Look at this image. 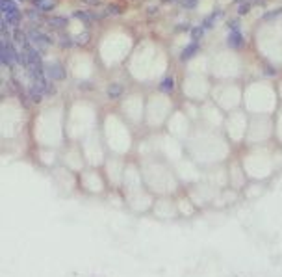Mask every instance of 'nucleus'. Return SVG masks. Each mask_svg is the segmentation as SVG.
Wrapping results in <instances>:
<instances>
[{
	"instance_id": "f257e3e1",
	"label": "nucleus",
	"mask_w": 282,
	"mask_h": 277,
	"mask_svg": "<svg viewBox=\"0 0 282 277\" xmlns=\"http://www.w3.org/2000/svg\"><path fill=\"white\" fill-rule=\"evenodd\" d=\"M45 73H47V77L52 80H64L65 79V69L60 62H50V64H47L45 65Z\"/></svg>"
},
{
	"instance_id": "f03ea898",
	"label": "nucleus",
	"mask_w": 282,
	"mask_h": 277,
	"mask_svg": "<svg viewBox=\"0 0 282 277\" xmlns=\"http://www.w3.org/2000/svg\"><path fill=\"white\" fill-rule=\"evenodd\" d=\"M28 39H30V41L37 43V45L41 47V50H43V47H45V45H47V47H49V45H52V39H50L47 34H43L41 30H37V28L30 30V32H28Z\"/></svg>"
},
{
	"instance_id": "7ed1b4c3",
	"label": "nucleus",
	"mask_w": 282,
	"mask_h": 277,
	"mask_svg": "<svg viewBox=\"0 0 282 277\" xmlns=\"http://www.w3.org/2000/svg\"><path fill=\"white\" fill-rule=\"evenodd\" d=\"M243 34H241L240 30H232L230 34H228V45L232 47V49H241L243 47Z\"/></svg>"
},
{
	"instance_id": "20e7f679",
	"label": "nucleus",
	"mask_w": 282,
	"mask_h": 277,
	"mask_svg": "<svg viewBox=\"0 0 282 277\" xmlns=\"http://www.w3.org/2000/svg\"><path fill=\"white\" fill-rule=\"evenodd\" d=\"M0 11L4 15L15 13V11H19V6L15 0H0Z\"/></svg>"
},
{
	"instance_id": "39448f33",
	"label": "nucleus",
	"mask_w": 282,
	"mask_h": 277,
	"mask_svg": "<svg viewBox=\"0 0 282 277\" xmlns=\"http://www.w3.org/2000/svg\"><path fill=\"white\" fill-rule=\"evenodd\" d=\"M34 6L35 9H39L41 13H45V11L54 9V7H56V2H54V0H34Z\"/></svg>"
},
{
	"instance_id": "423d86ee",
	"label": "nucleus",
	"mask_w": 282,
	"mask_h": 277,
	"mask_svg": "<svg viewBox=\"0 0 282 277\" xmlns=\"http://www.w3.org/2000/svg\"><path fill=\"white\" fill-rule=\"evenodd\" d=\"M197 52H199V43L197 41H191L190 45H188V47L182 50V56H180V58H182L184 62H186V60H190V58L195 56Z\"/></svg>"
},
{
	"instance_id": "0eeeda50",
	"label": "nucleus",
	"mask_w": 282,
	"mask_h": 277,
	"mask_svg": "<svg viewBox=\"0 0 282 277\" xmlns=\"http://www.w3.org/2000/svg\"><path fill=\"white\" fill-rule=\"evenodd\" d=\"M223 15V9H217V11H213L212 15H208L205 21H203V28H213L215 26V21H217L219 17Z\"/></svg>"
},
{
	"instance_id": "6e6552de",
	"label": "nucleus",
	"mask_w": 282,
	"mask_h": 277,
	"mask_svg": "<svg viewBox=\"0 0 282 277\" xmlns=\"http://www.w3.org/2000/svg\"><path fill=\"white\" fill-rule=\"evenodd\" d=\"M0 58H2V64L4 65H11L13 60H11V52H9V47L7 43L2 41V47H0Z\"/></svg>"
},
{
	"instance_id": "1a4fd4ad",
	"label": "nucleus",
	"mask_w": 282,
	"mask_h": 277,
	"mask_svg": "<svg viewBox=\"0 0 282 277\" xmlns=\"http://www.w3.org/2000/svg\"><path fill=\"white\" fill-rule=\"evenodd\" d=\"M108 95H110V99H119L121 95H123V84H119V82L110 84V88H108Z\"/></svg>"
},
{
	"instance_id": "9d476101",
	"label": "nucleus",
	"mask_w": 282,
	"mask_h": 277,
	"mask_svg": "<svg viewBox=\"0 0 282 277\" xmlns=\"http://www.w3.org/2000/svg\"><path fill=\"white\" fill-rule=\"evenodd\" d=\"M26 37H28V34H24V32H22V30H19V28H15L13 30V36H11V39H13V43H19V45H22V47H24V45H26Z\"/></svg>"
},
{
	"instance_id": "9b49d317",
	"label": "nucleus",
	"mask_w": 282,
	"mask_h": 277,
	"mask_svg": "<svg viewBox=\"0 0 282 277\" xmlns=\"http://www.w3.org/2000/svg\"><path fill=\"white\" fill-rule=\"evenodd\" d=\"M50 24V26H52V28H65V26H67V19H65V17H50L49 21H47Z\"/></svg>"
},
{
	"instance_id": "f8f14e48",
	"label": "nucleus",
	"mask_w": 282,
	"mask_h": 277,
	"mask_svg": "<svg viewBox=\"0 0 282 277\" xmlns=\"http://www.w3.org/2000/svg\"><path fill=\"white\" fill-rule=\"evenodd\" d=\"M4 19L7 21V24H11V26H19L21 24V11H15V13H9V15H4Z\"/></svg>"
},
{
	"instance_id": "ddd939ff",
	"label": "nucleus",
	"mask_w": 282,
	"mask_h": 277,
	"mask_svg": "<svg viewBox=\"0 0 282 277\" xmlns=\"http://www.w3.org/2000/svg\"><path fill=\"white\" fill-rule=\"evenodd\" d=\"M173 88H175V80L171 79V77H165V79L160 82V92L163 93H169Z\"/></svg>"
},
{
	"instance_id": "4468645a",
	"label": "nucleus",
	"mask_w": 282,
	"mask_h": 277,
	"mask_svg": "<svg viewBox=\"0 0 282 277\" xmlns=\"http://www.w3.org/2000/svg\"><path fill=\"white\" fill-rule=\"evenodd\" d=\"M190 36L193 41H201L203 39V36H205V28L203 26H193V28H190Z\"/></svg>"
},
{
	"instance_id": "2eb2a0df",
	"label": "nucleus",
	"mask_w": 282,
	"mask_h": 277,
	"mask_svg": "<svg viewBox=\"0 0 282 277\" xmlns=\"http://www.w3.org/2000/svg\"><path fill=\"white\" fill-rule=\"evenodd\" d=\"M74 17L76 19H82V21H91V19H97V15H93V13H84V11H78V13H74Z\"/></svg>"
},
{
	"instance_id": "dca6fc26",
	"label": "nucleus",
	"mask_w": 282,
	"mask_h": 277,
	"mask_svg": "<svg viewBox=\"0 0 282 277\" xmlns=\"http://www.w3.org/2000/svg\"><path fill=\"white\" fill-rule=\"evenodd\" d=\"M279 15H282V7H277L275 11H269V13H264L262 15V19H264V21H268V19H275V17H279Z\"/></svg>"
},
{
	"instance_id": "f3484780",
	"label": "nucleus",
	"mask_w": 282,
	"mask_h": 277,
	"mask_svg": "<svg viewBox=\"0 0 282 277\" xmlns=\"http://www.w3.org/2000/svg\"><path fill=\"white\" fill-rule=\"evenodd\" d=\"M249 9H251V2H241L240 6H238V15H247Z\"/></svg>"
},
{
	"instance_id": "a211bd4d",
	"label": "nucleus",
	"mask_w": 282,
	"mask_h": 277,
	"mask_svg": "<svg viewBox=\"0 0 282 277\" xmlns=\"http://www.w3.org/2000/svg\"><path fill=\"white\" fill-rule=\"evenodd\" d=\"M119 13H121V7L117 6V4H110L108 9L104 11V15H119Z\"/></svg>"
},
{
	"instance_id": "6ab92c4d",
	"label": "nucleus",
	"mask_w": 282,
	"mask_h": 277,
	"mask_svg": "<svg viewBox=\"0 0 282 277\" xmlns=\"http://www.w3.org/2000/svg\"><path fill=\"white\" fill-rule=\"evenodd\" d=\"M60 45H62V47H72V45H74V41H70L69 36H62V37H60Z\"/></svg>"
},
{
	"instance_id": "aec40b11",
	"label": "nucleus",
	"mask_w": 282,
	"mask_h": 277,
	"mask_svg": "<svg viewBox=\"0 0 282 277\" xmlns=\"http://www.w3.org/2000/svg\"><path fill=\"white\" fill-rule=\"evenodd\" d=\"M39 9H28V19H39Z\"/></svg>"
},
{
	"instance_id": "412c9836",
	"label": "nucleus",
	"mask_w": 282,
	"mask_h": 277,
	"mask_svg": "<svg viewBox=\"0 0 282 277\" xmlns=\"http://www.w3.org/2000/svg\"><path fill=\"white\" fill-rule=\"evenodd\" d=\"M87 6H100V0H82Z\"/></svg>"
},
{
	"instance_id": "4be33fe9",
	"label": "nucleus",
	"mask_w": 282,
	"mask_h": 277,
	"mask_svg": "<svg viewBox=\"0 0 282 277\" xmlns=\"http://www.w3.org/2000/svg\"><path fill=\"white\" fill-rule=\"evenodd\" d=\"M85 41H87V34H82V36L78 37L76 43H80V45H82V43H85Z\"/></svg>"
}]
</instances>
